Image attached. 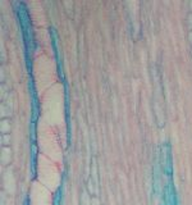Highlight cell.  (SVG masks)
<instances>
[{
	"mask_svg": "<svg viewBox=\"0 0 192 205\" xmlns=\"http://www.w3.org/2000/svg\"><path fill=\"white\" fill-rule=\"evenodd\" d=\"M188 24H190V28H192V14H190L188 15Z\"/></svg>",
	"mask_w": 192,
	"mask_h": 205,
	"instance_id": "obj_1",
	"label": "cell"
},
{
	"mask_svg": "<svg viewBox=\"0 0 192 205\" xmlns=\"http://www.w3.org/2000/svg\"><path fill=\"white\" fill-rule=\"evenodd\" d=\"M188 40L191 41V44H192V30L190 31V34H188Z\"/></svg>",
	"mask_w": 192,
	"mask_h": 205,
	"instance_id": "obj_2",
	"label": "cell"
},
{
	"mask_svg": "<svg viewBox=\"0 0 192 205\" xmlns=\"http://www.w3.org/2000/svg\"><path fill=\"white\" fill-rule=\"evenodd\" d=\"M191 7H192V2H191Z\"/></svg>",
	"mask_w": 192,
	"mask_h": 205,
	"instance_id": "obj_3",
	"label": "cell"
}]
</instances>
